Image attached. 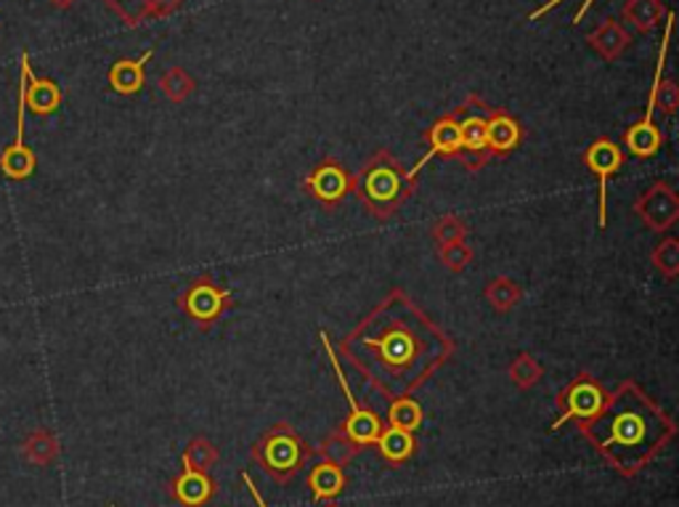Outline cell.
Returning <instances> with one entry per match:
<instances>
[{
    "mask_svg": "<svg viewBox=\"0 0 679 507\" xmlns=\"http://www.w3.org/2000/svg\"><path fill=\"white\" fill-rule=\"evenodd\" d=\"M582 431L618 473L635 476L669 444L675 423L635 385H624Z\"/></svg>",
    "mask_w": 679,
    "mask_h": 507,
    "instance_id": "obj_1",
    "label": "cell"
},
{
    "mask_svg": "<svg viewBox=\"0 0 679 507\" xmlns=\"http://www.w3.org/2000/svg\"><path fill=\"white\" fill-rule=\"evenodd\" d=\"M311 457V450L303 444V439L295 436L287 425H276L274 431H268L258 444L253 446V460L258 463L263 471L268 473L274 480L285 484L306 465V460Z\"/></svg>",
    "mask_w": 679,
    "mask_h": 507,
    "instance_id": "obj_2",
    "label": "cell"
},
{
    "mask_svg": "<svg viewBox=\"0 0 679 507\" xmlns=\"http://www.w3.org/2000/svg\"><path fill=\"white\" fill-rule=\"evenodd\" d=\"M321 344H325L327 357H329V361H332V367H335V378H338L342 393H346L348 404H351V418L346 420V436L351 439L353 444L359 446V450H361V446L374 444V441H378V436H380V431H382L380 418L374 412L364 410V406H361V404H356V399H353V393H351V385H348L346 374H342V370H340V361H338V357H335L332 346H329V338H327L325 332H321Z\"/></svg>",
    "mask_w": 679,
    "mask_h": 507,
    "instance_id": "obj_3",
    "label": "cell"
},
{
    "mask_svg": "<svg viewBox=\"0 0 679 507\" xmlns=\"http://www.w3.org/2000/svg\"><path fill=\"white\" fill-rule=\"evenodd\" d=\"M24 117H28V102H24V72L19 77V109H17V138L9 149L0 155V170L9 179L24 181L35 170V155L24 147Z\"/></svg>",
    "mask_w": 679,
    "mask_h": 507,
    "instance_id": "obj_4",
    "label": "cell"
},
{
    "mask_svg": "<svg viewBox=\"0 0 679 507\" xmlns=\"http://www.w3.org/2000/svg\"><path fill=\"white\" fill-rule=\"evenodd\" d=\"M563 406H565V410L555 420L552 431H558V427L571 423V420H576V423H582V425L590 423V420H595L597 414L603 412L605 397H603V391H600L597 383H592V380H582V383H576L569 393H565Z\"/></svg>",
    "mask_w": 679,
    "mask_h": 507,
    "instance_id": "obj_5",
    "label": "cell"
},
{
    "mask_svg": "<svg viewBox=\"0 0 679 507\" xmlns=\"http://www.w3.org/2000/svg\"><path fill=\"white\" fill-rule=\"evenodd\" d=\"M170 494H173L183 507H202L208 505L210 497L215 494V484L204 471H194V467L183 463V471L178 473L173 484H170Z\"/></svg>",
    "mask_w": 679,
    "mask_h": 507,
    "instance_id": "obj_6",
    "label": "cell"
},
{
    "mask_svg": "<svg viewBox=\"0 0 679 507\" xmlns=\"http://www.w3.org/2000/svg\"><path fill=\"white\" fill-rule=\"evenodd\" d=\"M22 72H24V102H28V109L38 112V115H49V112H54L59 107V102H62V94H59L56 83L38 81L28 54H22Z\"/></svg>",
    "mask_w": 679,
    "mask_h": 507,
    "instance_id": "obj_7",
    "label": "cell"
},
{
    "mask_svg": "<svg viewBox=\"0 0 679 507\" xmlns=\"http://www.w3.org/2000/svg\"><path fill=\"white\" fill-rule=\"evenodd\" d=\"M586 165L595 170L600 179V226H605V189H608V176L616 173L618 165H622V151H618L616 144L597 141L586 151Z\"/></svg>",
    "mask_w": 679,
    "mask_h": 507,
    "instance_id": "obj_8",
    "label": "cell"
},
{
    "mask_svg": "<svg viewBox=\"0 0 679 507\" xmlns=\"http://www.w3.org/2000/svg\"><path fill=\"white\" fill-rule=\"evenodd\" d=\"M374 444H378L380 457L391 465L406 463V460L414 454V450H417L414 433L401 431V427H393V425H388L385 431H380V436H378V441H374Z\"/></svg>",
    "mask_w": 679,
    "mask_h": 507,
    "instance_id": "obj_9",
    "label": "cell"
},
{
    "mask_svg": "<svg viewBox=\"0 0 679 507\" xmlns=\"http://www.w3.org/2000/svg\"><path fill=\"white\" fill-rule=\"evenodd\" d=\"M308 486H311L316 503H329V499H335L342 489H346V473H342L340 465L325 460V463H319L311 471Z\"/></svg>",
    "mask_w": 679,
    "mask_h": 507,
    "instance_id": "obj_10",
    "label": "cell"
},
{
    "mask_svg": "<svg viewBox=\"0 0 679 507\" xmlns=\"http://www.w3.org/2000/svg\"><path fill=\"white\" fill-rule=\"evenodd\" d=\"M364 194L374 205H388V202H393L401 194V176L393 168H388V165H378V168L367 173Z\"/></svg>",
    "mask_w": 679,
    "mask_h": 507,
    "instance_id": "obj_11",
    "label": "cell"
},
{
    "mask_svg": "<svg viewBox=\"0 0 679 507\" xmlns=\"http://www.w3.org/2000/svg\"><path fill=\"white\" fill-rule=\"evenodd\" d=\"M661 62H664V56H661ZM661 62H658V72H661ZM656 96H658V75H656V88H653V96H650L648 115H645V120L635 125V128L629 130V136H626V147L635 151L637 157H648L661 147V136H658V130H653V123H650L653 107H656Z\"/></svg>",
    "mask_w": 679,
    "mask_h": 507,
    "instance_id": "obj_12",
    "label": "cell"
},
{
    "mask_svg": "<svg viewBox=\"0 0 679 507\" xmlns=\"http://www.w3.org/2000/svg\"><path fill=\"white\" fill-rule=\"evenodd\" d=\"M459 147H463V136H459V125L452 123V120H444L438 123L435 128L431 130V151H427L422 160L414 165L412 170H409V179H414V176L420 173L422 168H425L427 162L433 160L435 155H441V151H457Z\"/></svg>",
    "mask_w": 679,
    "mask_h": 507,
    "instance_id": "obj_13",
    "label": "cell"
},
{
    "mask_svg": "<svg viewBox=\"0 0 679 507\" xmlns=\"http://www.w3.org/2000/svg\"><path fill=\"white\" fill-rule=\"evenodd\" d=\"M308 189L325 202H338L348 189L346 173L338 168V165H327V168L316 170V173L308 179Z\"/></svg>",
    "mask_w": 679,
    "mask_h": 507,
    "instance_id": "obj_14",
    "label": "cell"
},
{
    "mask_svg": "<svg viewBox=\"0 0 679 507\" xmlns=\"http://www.w3.org/2000/svg\"><path fill=\"white\" fill-rule=\"evenodd\" d=\"M226 298L229 295L221 293V289H215L210 285H200L189 293V311L202 321L215 319L218 311L223 308V303H226Z\"/></svg>",
    "mask_w": 679,
    "mask_h": 507,
    "instance_id": "obj_15",
    "label": "cell"
},
{
    "mask_svg": "<svg viewBox=\"0 0 679 507\" xmlns=\"http://www.w3.org/2000/svg\"><path fill=\"white\" fill-rule=\"evenodd\" d=\"M149 59H151V51L138 59V62L115 64V70H112V75H109L112 88L120 91V94H136L144 83V64H147Z\"/></svg>",
    "mask_w": 679,
    "mask_h": 507,
    "instance_id": "obj_16",
    "label": "cell"
},
{
    "mask_svg": "<svg viewBox=\"0 0 679 507\" xmlns=\"http://www.w3.org/2000/svg\"><path fill=\"white\" fill-rule=\"evenodd\" d=\"M388 423L393 427H401V431L414 433L422 425V406L412 399L393 401L391 412H388Z\"/></svg>",
    "mask_w": 679,
    "mask_h": 507,
    "instance_id": "obj_17",
    "label": "cell"
},
{
    "mask_svg": "<svg viewBox=\"0 0 679 507\" xmlns=\"http://www.w3.org/2000/svg\"><path fill=\"white\" fill-rule=\"evenodd\" d=\"M518 138L520 128L510 117H497V120L489 123V144L497 151H510L518 144Z\"/></svg>",
    "mask_w": 679,
    "mask_h": 507,
    "instance_id": "obj_18",
    "label": "cell"
},
{
    "mask_svg": "<svg viewBox=\"0 0 679 507\" xmlns=\"http://www.w3.org/2000/svg\"><path fill=\"white\" fill-rule=\"evenodd\" d=\"M24 454H28V460H32V463L45 465V463H51V460H54L59 454V444H56V439L51 436V433L38 431L35 436L28 441V446H24Z\"/></svg>",
    "mask_w": 679,
    "mask_h": 507,
    "instance_id": "obj_19",
    "label": "cell"
},
{
    "mask_svg": "<svg viewBox=\"0 0 679 507\" xmlns=\"http://www.w3.org/2000/svg\"><path fill=\"white\" fill-rule=\"evenodd\" d=\"M183 463L194 467V471H204L208 473V467H213V463L218 460V450L210 441L204 439H194L191 444L187 446V452H183Z\"/></svg>",
    "mask_w": 679,
    "mask_h": 507,
    "instance_id": "obj_20",
    "label": "cell"
},
{
    "mask_svg": "<svg viewBox=\"0 0 679 507\" xmlns=\"http://www.w3.org/2000/svg\"><path fill=\"white\" fill-rule=\"evenodd\" d=\"M459 136H463V147L467 149H486L489 147V123L480 120V117H467V120L459 125Z\"/></svg>",
    "mask_w": 679,
    "mask_h": 507,
    "instance_id": "obj_21",
    "label": "cell"
},
{
    "mask_svg": "<svg viewBox=\"0 0 679 507\" xmlns=\"http://www.w3.org/2000/svg\"><path fill=\"white\" fill-rule=\"evenodd\" d=\"M382 351H385L388 365L401 367L406 365L409 357H412V340H409L404 332H391L388 335L385 346H382Z\"/></svg>",
    "mask_w": 679,
    "mask_h": 507,
    "instance_id": "obj_22",
    "label": "cell"
},
{
    "mask_svg": "<svg viewBox=\"0 0 679 507\" xmlns=\"http://www.w3.org/2000/svg\"><path fill=\"white\" fill-rule=\"evenodd\" d=\"M356 450H359V446H356L348 436H332L325 444V454L329 457V463H335V465H340V467L353 457Z\"/></svg>",
    "mask_w": 679,
    "mask_h": 507,
    "instance_id": "obj_23",
    "label": "cell"
},
{
    "mask_svg": "<svg viewBox=\"0 0 679 507\" xmlns=\"http://www.w3.org/2000/svg\"><path fill=\"white\" fill-rule=\"evenodd\" d=\"M242 480H245V486H247V489H250V497H253V499H255V505H258V507H268V505H266V499H263V497H261V492H258V489H255L253 478H250V476H247V473H242Z\"/></svg>",
    "mask_w": 679,
    "mask_h": 507,
    "instance_id": "obj_24",
    "label": "cell"
},
{
    "mask_svg": "<svg viewBox=\"0 0 679 507\" xmlns=\"http://www.w3.org/2000/svg\"><path fill=\"white\" fill-rule=\"evenodd\" d=\"M109 3H115L123 14H134V6L144 3V0H109Z\"/></svg>",
    "mask_w": 679,
    "mask_h": 507,
    "instance_id": "obj_25",
    "label": "cell"
},
{
    "mask_svg": "<svg viewBox=\"0 0 679 507\" xmlns=\"http://www.w3.org/2000/svg\"><path fill=\"white\" fill-rule=\"evenodd\" d=\"M109 507H115V505H109Z\"/></svg>",
    "mask_w": 679,
    "mask_h": 507,
    "instance_id": "obj_26",
    "label": "cell"
},
{
    "mask_svg": "<svg viewBox=\"0 0 679 507\" xmlns=\"http://www.w3.org/2000/svg\"><path fill=\"white\" fill-rule=\"evenodd\" d=\"M329 507H335V505H329Z\"/></svg>",
    "mask_w": 679,
    "mask_h": 507,
    "instance_id": "obj_27",
    "label": "cell"
}]
</instances>
